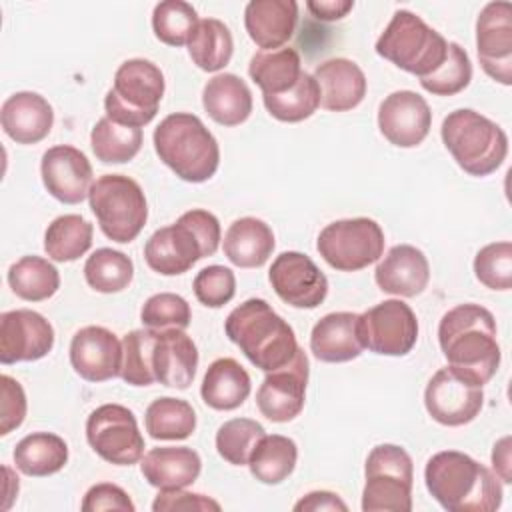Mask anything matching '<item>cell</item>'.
Masks as SVG:
<instances>
[{"label": "cell", "instance_id": "obj_1", "mask_svg": "<svg viewBox=\"0 0 512 512\" xmlns=\"http://www.w3.org/2000/svg\"><path fill=\"white\" fill-rule=\"evenodd\" d=\"M498 330L492 312L480 304H458L438 324V342L448 366L488 384L500 366Z\"/></svg>", "mask_w": 512, "mask_h": 512}, {"label": "cell", "instance_id": "obj_2", "mask_svg": "<svg viewBox=\"0 0 512 512\" xmlns=\"http://www.w3.org/2000/svg\"><path fill=\"white\" fill-rule=\"evenodd\" d=\"M430 496L448 512H494L502 504L500 478L458 450L434 454L424 468Z\"/></svg>", "mask_w": 512, "mask_h": 512}, {"label": "cell", "instance_id": "obj_3", "mask_svg": "<svg viewBox=\"0 0 512 512\" xmlns=\"http://www.w3.org/2000/svg\"><path fill=\"white\" fill-rule=\"evenodd\" d=\"M224 332L262 372L286 366L300 348L292 326L262 298L236 306L224 322Z\"/></svg>", "mask_w": 512, "mask_h": 512}, {"label": "cell", "instance_id": "obj_4", "mask_svg": "<svg viewBox=\"0 0 512 512\" xmlns=\"http://www.w3.org/2000/svg\"><path fill=\"white\" fill-rule=\"evenodd\" d=\"M158 158L182 180H210L220 164V148L204 122L188 112L168 114L154 130Z\"/></svg>", "mask_w": 512, "mask_h": 512}, {"label": "cell", "instance_id": "obj_5", "mask_svg": "<svg viewBox=\"0 0 512 512\" xmlns=\"http://www.w3.org/2000/svg\"><path fill=\"white\" fill-rule=\"evenodd\" d=\"M440 136L456 164L476 178L496 172L508 154L506 132L470 108L450 112L442 120Z\"/></svg>", "mask_w": 512, "mask_h": 512}, {"label": "cell", "instance_id": "obj_6", "mask_svg": "<svg viewBox=\"0 0 512 512\" xmlns=\"http://www.w3.org/2000/svg\"><path fill=\"white\" fill-rule=\"evenodd\" d=\"M446 52V38L410 10H396L376 40L378 56L418 78L438 70L446 58Z\"/></svg>", "mask_w": 512, "mask_h": 512}, {"label": "cell", "instance_id": "obj_7", "mask_svg": "<svg viewBox=\"0 0 512 512\" xmlns=\"http://www.w3.org/2000/svg\"><path fill=\"white\" fill-rule=\"evenodd\" d=\"M164 90V74L154 62L130 58L118 66L114 86L104 98L106 118L122 126L142 128L154 120Z\"/></svg>", "mask_w": 512, "mask_h": 512}, {"label": "cell", "instance_id": "obj_8", "mask_svg": "<svg viewBox=\"0 0 512 512\" xmlns=\"http://www.w3.org/2000/svg\"><path fill=\"white\" fill-rule=\"evenodd\" d=\"M90 208L106 238L132 242L148 220V202L136 180L124 174L100 176L88 194Z\"/></svg>", "mask_w": 512, "mask_h": 512}, {"label": "cell", "instance_id": "obj_9", "mask_svg": "<svg viewBox=\"0 0 512 512\" xmlns=\"http://www.w3.org/2000/svg\"><path fill=\"white\" fill-rule=\"evenodd\" d=\"M364 512H410L414 464L410 454L396 444H378L364 466Z\"/></svg>", "mask_w": 512, "mask_h": 512}, {"label": "cell", "instance_id": "obj_10", "mask_svg": "<svg viewBox=\"0 0 512 512\" xmlns=\"http://www.w3.org/2000/svg\"><path fill=\"white\" fill-rule=\"evenodd\" d=\"M384 232L372 218H344L326 224L316 240V250L328 266L340 272H358L384 254Z\"/></svg>", "mask_w": 512, "mask_h": 512}, {"label": "cell", "instance_id": "obj_11", "mask_svg": "<svg viewBox=\"0 0 512 512\" xmlns=\"http://www.w3.org/2000/svg\"><path fill=\"white\" fill-rule=\"evenodd\" d=\"M86 440L106 462L132 466L144 456V438L136 416L122 404H102L86 420Z\"/></svg>", "mask_w": 512, "mask_h": 512}, {"label": "cell", "instance_id": "obj_12", "mask_svg": "<svg viewBox=\"0 0 512 512\" xmlns=\"http://www.w3.org/2000/svg\"><path fill=\"white\" fill-rule=\"evenodd\" d=\"M358 338L380 356H406L418 340L414 310L402 300H384L358 314Z\"/></svg>", "mask_w": 512, "mask_h": 512}, {"label": "cell", "instance_id": "obj_13", "mask_svg": "<svg viewBox=\"0 0 512 512\" xmlns=\"http://www.w3.org/2000/svg\"><path fill=\"white\" fill-rule=\"evenodd\" d=\"M482 404V386L454 366L440 368L424 390V406L432 420L450 428L472 422L480 414Z\"/></svg>", "mask_w": 512, "mask_h": 512}, {"label": "cell", "instance_id": "obj_14", "mask_svg": "<svg viewBox=\"0 0 512 512\" xmlns=\"http://www.w3.org/2000/svg\"><path fill=\"white\" fill-rule=\"evenodd\" d=\"M308 372L310 364L302 348H298L286 366L266 372V378L256 392L260 414L278 424L294 420L304 408Z\"/></svg>", "mask_w": 512, "mask_h": 512}, {"label": "cell", "instance_id": "obj_15", "mask_svg": "<svg viewBox=\"0 0 512 512\" xmlns=\"http://www.w3.org/2000/svg\"><path fill=\"white\" fill-rule=\"evenodd\" d=\"M476 50L482 70L496 82L512 84V4L488 2L476 20Z\"/></svg>", "mask_w": 512, "mask_h": 512}, {"label": "cell", "instance_id": "obj_16", "mask_svg": "<svg viewBox=\"0 0 512 512\" xmlns=\"http://www.w3.org/2000/svg\"><path fill=\"white\" fill-rule=\"evenodd\" d=\"M268 280L276 296L294 308H316L328 294V278L302 252H282L274 258Z\"/></svg>", "mask_w": 512, "mask_h": 512}, {"label": "cell", "instance_id": "obj_17", "mask_svg": "<svg viewBox=\"0 0 512 512\" xmlns=\"http://www.w3.org/2000/svg\"><path fill=\"white\" fill-rule=\"evenodd\" d=\"M54 348L52 324L34 310L18 308L0 316V362H34Z\"/></svg>", "mask_w": 512, "mask_h": 512}, {"label": "cell", "instance_id": "obj_18", "mask_svg": "<svg viewBox=\"0 0 512 512\" xmlns=\"http://www.w3.org/2000/svg\"><path fill=\"white\" fill-rule=\"evenodd\" d=\"M378 128L390 144L414 148L424 142L432 128L430 106L414 90H396L380 102Z\"/></svg>", "mask_w": 512, "mask_h": 512}, {"label": "cell", "instance_id": "obj_19", "mask_svg": "<svg viewBox=\"0 0 512 512\" xmlns=\"http://www.w3.org/2000/svg\"><path fill=\"white\" fill-rule=\"evenodd\" d=\"M40 174L44 188L62 204H80L92 188V164L74 146L58 144L42 154Z\"/></svg>", "mask_w": 512, "mask_h": 512}, {"label": "cell", "instance_id": "obj_20", "mask_svg": "<svg viewBox=\"0 0 512 512\" xmlns=\"http://www.w3.org/2000/svg\"><path fill=\"white\" fill-rule=\"evenodd\" d=\"M70 364L86 382L112 380L122 370V342L104 326H84L72 336Z\"/></svg>", "mask_w": 512, "mask_h": 512}, {"label": "cell", "instance_id": "obj_21", "mask_svg": "<svg viewBox=\"0 0 512 512\" xmlns=\"http://www.w3.org/2000/svg\"><path fill=\"white\" fill-rule=\"evenodd\" d=\"M202 258L206 256L200 240L180 218L170 226L158 228L144 244L148 268L162 276L184 274Z\"/></svg>", "mask_w": 512, "mask_h": 512}, {"label": "cell", "instance_id": "obj_22", "mask_svg": "<svg viewBox=\"0 0 512 512\" xmlns=\"http://www.w3.org/2000/svg\"><path fill=\"white\" fill-rule=\"evenodd\" d=\"M374 280L382 292L414 298L422 294L430 282V264L424 252L412 244H398L378 262Z\"/></svg>", "mask_w": 512, "mask_h": 512}, {"label": "cell", "instance_id": "obj_23", "mask_svg": "<svg viewBox=\"0 0 512 512\" xmlns=\"http://www.w3.org/2000/svg\"><path fill=\"white\" fill-rule=\"evenodd\" d=\"M0 122L16 144H36L44 140L54 126V110L38 92H16L0 108Z\"/></svg>", "mask_w": 512, "mask_h": 512}, {"label": "cell", "instance_id": "obj_24", "mask_svg": "<svg viewBox=\"0 0 512 512\" xmlns=\"http://www.w3.org/2000/svg\"><path fill=\"white\" fill-rule=\"evenodd\" d=\"M152 368L156 382L168 388L186 390L198 368V350L184 330H156Z\"/></svg>", "mask_w": 512, "mask_h": 512}, {"label": "cell", "instance_id": "obj_25", "mask_svg": "<svg viewBox=\"0 0 512 512\" xmlns=\"http://www.w3.org/2000/svg\"><path fill=\"white\" fill-rule=\"evenodd\" d=\"M298 4L294 0H250L244 8V28L262 50L282 48L296 30Z\"/></svg>", "mask_w": 512, "mask_h": 512}, {"label": "cell", "instance_id": "obj_26", "mask_svg": "<svg viewBox=\"0 0 512 512\" xmlns=\"http://www.w3.org/2000/svg\"><path fill=\"white\" fill-rule=\"evenodd\" d=\"M312 76L320 88V106L330 112H348L366 96V76L348 58H330L318 64Z\"/></svg>", "mask_w": 512, "mask_h": 512}, {"label": "cell", "instance_id": "obj_27", "mask_svg": "<svg viewBox=\"0 0 512 512\" xmlns=\"http://www.w3.org/2000/svg\"><path fill=\"white\" fill-rule=\"evenodd\" d=\"M202 460L188 446H158L142 456L140 472L158 490L188 488L200 476Z\"/></svg>", "mask_w": 512, "mask_h": 512}, {"label": "cell", "instance_id": "obj_28", "mask_svg": "<svg viewBox=\"0 0 512 512\" xmlns=\"http://www.w3.org/2000/svg\"><path fill=\"white\" fill-rule=\"evenodd\" d=\"M356 312H330L320 318L310 334V350L320 362L338 364L358 358L364 350L358 338Z\"/></svg>", "mask_w": 512, "mask_h": 512}, {"label": "cell", "instance_id": "obj_29", "mask_svg": "<svg viewBox=\"0 0 512 512\" xmlns=\"http://www.w3.org/2000/svg\"><path fill=\"white\" fill-rule=\"evenodd\" d=\"M202 106L216 124L238 126L252 114V92L240 76L216 74L204 84Z\"/></svg>", "mask_w": 512, "mask_h": 512}, {"label": "cell", "instance_id": "obj_30", "mask_svg": "<svg viewBox=\"0 0 512 512\" xmlns=\"http://www.w3.org/2000/svg\"><path fill=\"white\" fill-rule=\"evenodd\" d=\"M272 228L252 216L234 220L224 234V254L238 268H260L274 252Z\"/></svg>", "mask_w": 512, "mask_h": 512}, {"label": "cell", "instance_id": "obj_31", "mask_svg": "<svg viewBox=\"0 0 512 512\" xmlns=\"http://www.w3.org/2000/svg\"><path fill=\"white\" fill-rule=\"evenodd\" d=\"M252 382L250 374L234 358L214 360L200 386V396L212 410H236L250 396Z\"/></svg>", "mask_w": 512, "mask_h": 512}, {"label": "cell", "instance_id": "obj_32", "mask_svg": "<svg viewBox=\"0 0 512 512\" xmlns=\"http://www.w3.org/2000/svg\"><path fill=\"white\" fill-rule=\"evenodd\" d=\"M300 54L286 46L278 50H260L250 58L248 74L262 90V96L284 94L296 86L302 76Z\"/></svg>", "mask_w": 512, "mask_h": 512}, {"label": "cell", "instance_id": "obj_33", "mask_svg": "<svg viewBox=\"0 0 512 512\" xmlns=\"http://www.w3.org/2000/svg\"><path fill=\"white\" fill-rule=\"evenodd\" d=\"M16 468L34 478H44L60 472L68 462V444L52 432H32L14 448Z\"/></svg>", "mask_w": 512, "mask_h": 512}, {"label": "cell", "instance_id": "obj_34", "mask_svg": "<svg viewBox=\"0 0 512 512\" xmlns=\"http://www.w3.org/2000/svg\"><path fill=\"white\" fill-rule=\"evenodd\" d=\"M298 448L296 442L282 434H264L254 446L248 468L262 484H280L296 468Z\"/></svg>", "mask_w": 512, "mask_h": 512}, {"label": "cell", "instance_id": "obj_35", "mask_svg": "<svg viewBox=\"0 0 512 512\" xmlns=\"http://www.w3.org/2000/svg\"><path fill=\"white\" fill-rule=\"evenodd\" d=\"M234 52V40L228 26L218 18L198 20L190 40L188 54L192 62L204 72L222 70Z\"/></svg>", "mask_w": 512, "mask_h": 512}, {"label": "cell", "instance_id": "obj_36", "mask_svg": "<svg viewBox=\"0 0 512 512\" xmlns=\"http://www.w3.org/2000/svg\"><path fill=\"white\" fill-rule=\"evenodd\" d=\"M92 224L80 214L54 218L44 232V250L54 262H74L92 246Z\"/></svg>", "mask_w": 512, "mask_h": 512}, {"label": "cell", "instance_id": "obj_37", "mask_svg": "<svg viewBox=\"0 0 512 512\" xmlns=\"http://www.w3.org/2000/svg\"><path fill=\"white\" fill-rule=\"evenodd\" d=\"M12 292L26 302L52 298L60 288V274L52 262L42 256H22L8 270Z\"/></svg>", "mask_w": 512, "mask_h": 512}, {"label": "cell", "instance_id": "obj_38", "mask_svg": "<svg viewBox=\"0 0 512 512\" xmlns=\"http://www.w3.org/2000/svg\"><path fill=\"white\" fill-rule=\"evenodd\" d=\"M144 426L154 440H186L196 430V412L186 400L162 396L146 408Z\"/></svg>", "mask_w": 512, "mask_h": 512}, {"label": "cell", "instance_id": "obj_39", "mask_svg": "<svg viewBox=\"0 0 512 512\" xmlns=\"http://www.w3.org/2000/svg\"><path fill=\"white\" fill-rule=\"evenodd\" d=\"M142 140V128L122 126L110 118H100L90 132L92 152L104 164L130 162L140 152Z\"/></svg>", "mask_w": 512, "mask_h": 512}, {"label": "cell", "instance_id": "obj_40", "mask_svg": "<svg viewBox=\"0 0 512 512\" xmlns=\"http://www.w3.org/2000/svg\"><path fill=\"white\" fill-rule=\"evenodd\" d=\"M84 278L88 286L102 294L122 292L130 286L134 278V264L132 260L112 248H98L92 252L84 264Z\"/></svg>", "mask_w": 512, "mask_h": 512}, {"label": "cell", "instance_id": "obj_41", "mask_svg": "<svg viewBox=\"0 0 512 512\" xmlns=\"http://www.w3.org/2000/svg\"><path fill=\"white\" fill-rule=\"evenodd\" d=\"M268 114L280 122H302L320 106V88L312 74L302 72L294 88L276 96H262Z\"/></svg>", "mask_w": 512, "mask_h": 512}, {"label": "cell", "instance_id": "obj_42", "mask_svg": "<svg viewBox=\"0 0 512 512\" xmlns=\"http://www.w3.org/2000/svg\"><path fill=\"white\" fill-rule=\"evenodd\" d=\"M156 330H132L122 338V370L120 378L130 386H150L156 382L152 368Z\"/></svg>", "mask_w": 512, "mask_h": 512}, {"label": "cell", "instance_id": "obj_43", "mask_svg": "<svg viewBox=\"0 0 512 512\" xmlns=\"http://www.w3.org/2000/svg\"><path fill=\"white\" fill-rule=\"evenodd\" d=\"M198 24V14L192 4L184 0H164L154 6L152 30L154 36L168 46L188 44L194 28Z\"/></svg>", "mask_w": 512, "mask_h": 512}, {"label": "cell", "instance_id": "obj_44", "mask_svg": "<svg viewBox=\"0 0 512 512\" xmlns=\"http://www.w3.org/2000/svg\"><path fill=\"white\" fill-rule=\"evenodd\" d=\"M264 426L252 418H232L216 432V450L232 466H248L250 454L264 436Z\"/></svg>", "mask_w": 512, "mask_h": 512}, {"label": "cell", "instance_id": "obj_45", "mask_svg": "<svg viewBox=\"0 0 512 512\" xmlns=\"http://www.w3.org/2000/svg\"><path fill=\"white\" fill-rule=\"evenodd\" d=\"M472 80V62L468 52L456 44L448 42V52L438 70L420 78V86L434 96H454L462 92Z\"/></svg>", "mask_w": 512, "mask_h": 512}, {"label": "cell", "instance_id": "obj_46", "mask_svg": "<svg viewBox=\"0 0 512 512\" xmlns=\"http://www.w3.org/2000/svg\"><path fill=\"white\" fill-rule=\"evenodd\" d=\"M140 320L152 330H186L192 320V310L180 294L160 292L144 302Z\"/></svg>", "mask_w": 512, "mask_h": 512}, {"label": "cell", "instance_id": "obj_47", "mask_svg": "<svg viewBox=\"0 0 512 512\" xmlns=\"http://www.w3.org/2000/svg\"><path fill=\"white\" fill-rule=\"evenodd\" d=\"M474 274L490 290H510L512 286V244L508 240L486 244L474 258Z\"/></svg>", "mask_w": 512, "mask_h": 512}, {"label": "cell", "instance_id": "obj_48", "mask_svg": "<svg viewBox=\"0 0 512 512\" xmlns=\"http://www.w3.org/2000/svg\"><path fill=\"white\" fill-rule=\"evenodd\" d=\"M194 296L208 308H220L228 304L236 294V276L230 268L212 264L202 268L194 278Z\"/></svg>", "mask_w": 512, "mask_h": 512}, {"label": "cell", "instance_id": "obj_49", "mask_svg": "<svg viewBox=\"0 0 512 512\" xmlns=\"http://www.w3.org/2000/svg\"><path fill=\"white\" fill-rule=\"evenodd\" d=\"M0 434L6 436L12 430H16L24 418H26V394L18 380H14L8 374L0 376Z\"/></svg>", "mask_w": 512, "mask_h": 512}, {"label": "cell", "instance_id": "obj_50", "mask_svg": "<svg viewBox=\"0 0 512 512\" xmlns=\"http://www.w3.org/2000/svg\"><path fill=\"white\" fill-rule=\"evenodd\" d=\"M84 512H100V510H118V512H134L136 506L130 500L128 492L116 484L100 482L88 488L82 500Z\"/></svg>", "mask_w": 512, "mask_h": 512}, {"label": "cell", "instance_id": "obj_51", "mask_svg": "<svg viewBox=\"0 0 512 512\" xmlns=\"http://www.w3.org/2000/svg\"><path fill=\"white\" fill-rule=\"evenodd\" d=\"M154 512H170V510H220V504L204 494L178 490H160L152 502Z\"/></svg>", "mask_w": 512, "mask_h": 512}, {"label": "cell", "instance_id": "obj_52", "mask_svg": "<svg viewBox=\"0 0 512 512\" xmlns=\"http://www.w3.org/2000/svg\"><path fill=\"white\" fill-rule=\"evenodd\" d=\"M180 220L184 224H188L192 228V232L196 234V238L200 240L202 248H204V256H212L222 240V232H220V222L218 218L202 208H194L188 210L180 216Z\"/></svg>", "mask_w": 512, "mask_h": 512}, {"label": "cell", "instance_id": "obj_53", "mask_svg": "<svg viewBox=\"0 0 512 512\" xmlns=\"http://www.w3.org/2000/svg\"><path fill=\"white\" fill-rule=\"evenodd\" d=\"M294 510L296 512H318V510H340V512H346L348 506L346 502L334 494V492H328V490H314V492H308L306 496H302L296 504H294Z\"/></svg>", "mask_w": 512, "mask_h": 512}, {"label": "cell", "instance_id": "obj_54", "mask_svg": "<svg viewBox=\"0 0 512 512\" xmlns=\"http://www.w3.org/2000/svg\"><path fill=\"white\" fill-rule=\"evenodd\" d=\"M306 8L316 20L336 22V20H342L354 8V2L352 0H310L306 2Z\"/></svg>", "mask_w": 512, "mask_h": 512}, {"label": "cell", "instance_id": "obj_55", "mask_svg": "<svg viewBox=\"0 0 512 512\" xmlns=\"http://www.w3.org/2000/svg\"><path fill=\"white\" fill-rule=\"evenodd\" d=\"M492 468H494V474L510 484L512 482V460H510V436H504L500 438L494 448H492Z\"/></svg>", "mask_w": 512, "mask_h": 512}]
</instances>
